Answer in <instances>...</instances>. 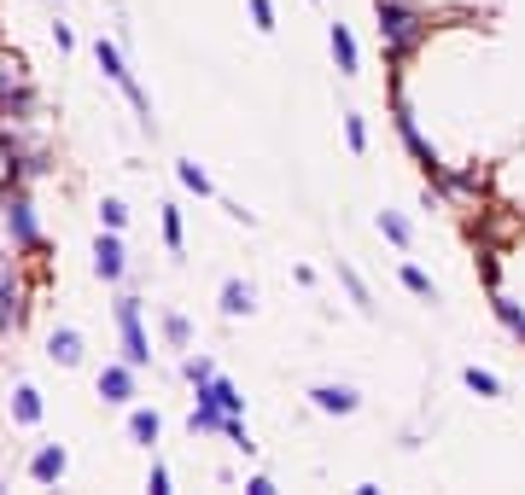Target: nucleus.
<instances>
[{
	"label": "nucleus",
	"mask_w": 525,
	"mask_h": 495,
	"mask_svg": "<svg viewBox=\"0 0 525 495\" xmlns=\"http://www.w3.org/2000/svg\"><path fill=\"white\" fill-rule=\"evenodd\" d=\"M129 437H135L140 449H152V443L164 437V420H158V408H129Z\"/></svg>",
	"instance_id": "14"
},
{
	"label": "nucleus",
	"mask_w": 525,
	"mask_h": 495,
	"mask_svg": "<svg viewBox=\"0 0 525 495\" xmlns=\"http://www.w3.org/2000/svg\"><path fill=\"white\" fill-rule=\"evenodd\" d=\"M327 47H333V59H339V76H356V70H362V53H356L350 24H327Z\"/></svg>",
	"instance_id": "10"
},
{
	"label": "nucleus",
	"mask_w": 525,
	"mask_h": 495,
	"mask_svg": "<svg viewBox=\"0 0 525 495\" xmlns=\"http://www.w3.org/2000/svg\"><path fill=\"white\" fill-rule=\"evenodd\" d=\"M65 466H70V455L59 449V443H41V449L30 455V478H35V484H59V478H65Z\"/></svg>",
	"instance_id": "9"
},
{
	"label": "nucleus",
	"mask_w": 525,
	"mask_h": 495,
	"mask_svg": "<svg viewBox=\"0 0 525 495\" xmlns=\"http://www.w3.org/2000/svg\"><path fill=\"white\" fill-rule=\"evenodd\" d=\"M146 490H152V495H170V466L152 461V472H146Z\"/></svg>",
	"instance_id": "30"
},
{
	"label": "nucleus",
	"mask_w": 525,
	"mask_h": 495,
	"mask_svg": "<svg viewBox=\"0 0 525 495\" xmlns=\"http://www.w3.org/2000/svg\"><path fill=\"white\" fill-rule=\"evenodd\" d=\"M251 24L263 35H275V0H251Z\"/></svg>",
	"instance_id": "28"
},
{
	"label": "nucleus",
	"mask_w": 525,
	"mask_h": 495,
	"mask_svg": "<svg viewBox=\"0 0 525 495\" xmlns=\"http://www.w3.org/2000/svg\"><path fill=\"white\" fill-rule=\"evenodd\" d=\"M135 373L140 367H129V362H105V373H100V402L105 408H129V402H135Z\"/></svg>",
	"instance_id": "7"
},
{
	"label": "nucleus",
	"mask_w": 525,
	"mask_h": 495,
	"mask_svg": "<svg viewBox=\"0 0 525 495\" xmlns=\"http://www.w3.org/2000/svg\"><path fill=\"white\" fill-rule=\"evenodd\" d=\"M380 233L391 239V245H397V251H409V239H415V228H409L397 210H380Z\"/></svg>",
	"instance_id": "18"
},
{
	"label": "nucleus",
	"mask_w": 525,
	"mask_h": 495,
	"mask_svg": "<svg viewBox=\"0 0 525 495\" xmlns=\"http://www.w3.org/2000/svg\"><path fill=\"white\" fill-rule=\"evenodd\" d=\"M24 315H30L24 286H18V280H6V257H0V332H18V327H24Z\"/></svg>",
	"instance_id": "8"
},
{
	"label": "nucleus",
	"mask_w": 525,
	"mask_h": 495,
	"mask_svg": "<svg viewBox=\"0 0 525 495\" xmlns=\"http://www.w3.org/2000/svg\"><path fill=\"white\" fill-rule=\"evenodd\" d=\"M164 245L181 251V210H175V204H164Z\"/></svg>",
	"instance_id": "29"
},
{
	"label": "nucleus",
	"mask_w": 525,
	"mask_h": 495,
	"mask_svg": "<svg viewBox=\"0 0 525 495\" xmlns=\"http://www.w3.org/2000/svg\"><path fill=\"white\" fill-rule=\"evenodd\" d=\"M181 373H187L193 385H205V379H216V362H210V356H187V362H181Z\"/></svg>",
	"instance_id": "27"
},
{
	"label": "nucleus",
	"mask_w": 525,
	"mask_h": 495,
	"mask_svg": "<svg viewBox=\"0 0 525 495\" xmlns=\"http://www.w3.org/2000/svg\"><path fill=\"white\" fill-rule=\"evenodd\" d=\"M426 30L432 24H426V12H420L415 0H380V41H385V59L391 65H403L426 41Z\"/></svg>",
	"instance_id": "1"
},
{
	"label": "nucleus",
	"mask_w": 525,
	"mask_h": 495,
	"mask_svg": "<svg viewBox=\"0 0 525 495\" xmlns=\"http://www.w3.org/2000/svg\"><path fill=\"white\" fill-rule=\"evenodd\" d=\"M339 280H345L350 303H362V309H374V297H368V286H362V274H356V268H339Z\"/></svg>",
	"instance_id": "26"
},
{
	"label": "nucleus",
	"mask_w": 525,
	"mask_h": 495,
	"mask_svg": "<svg viewBox=\"0 0 525 495\" xmlns=\"http://www.w3.org/2000/svg\"><path fill=\"white\" fill-rule=\"evenodd\" d=\"M123 222H129V204H123V198H105V204H100V228L123 233Z\"/></svg>",
	"instance_id": "25"
},
{
	"label": "nucleus",
	"mask_w": 525,
	"mask_h": 495,
	"mask_svg": "<svg viewBox=\"0 0 525 495\" xmlns=\"http://www.w3.org/2000/svg\"><path fill=\"white\" fill-rule=\"evenodd\" d=\"M123 268H129V251H123L117 228H100V239H94V274H100L105 286H117V280H123Z\"/></svg>",
	"instance_id": "6"
},
{
	"label": "nucleus",
	"mask_w": 525,
	"mask_h": 495,
	"mask_svg": "<svg viewBox=\"0 0 525 495\" xmlns=\"http://www.w3.org/2000/svg\"><path fill=\"white\" fill-rule=\"evenodd\" d=\"M310 402L321 408V414H356V408H362V396L350 391V385H315Z\"/></svg>",
	"instance_id": "12"
},
{
	"label": "nucleus",
	"mask_w": 525,
	"mask_h": 495,
	"mask_svg": "<svg viewBox=\"0 0 525 495\" xmlns=\"http://www.w3.org/2000/svg\"><path fill=\"white\" fill-rule=\"evenodd\" d=\"M164 338H170L175 350H193V327H187V315H175L170 309V315H164Z\"/></svg>",
	"instance_id": "22"
},
{
	"label": "nucleus",
	"mask_w": 525,
	"mask_h": 495,
	"mask_svg": "<svg viewBox=\"0 0 525 495\" xmlns=\"http://www.w3.org/2000/svg\"><path fill=\"white\" fill-rule=\"evenodd\" d=\"M47 356H53L59 367H82V356H88V350H82V332H76V327H53Z\"/></svg>",
	"instance_id": "11"
},
{
	"label": "nucleus",
	"mask_w": 525,
	"mask_h": 495,
	"mask_svg": "<svg viewBox=\"0 0 525 495\" xmlns=\"http://www.w3.org/2000/svg\"><path fill=\"white\" fill-rule=\"evenodd\" d=\"M175 175H181V187H187V193H199V198H210V193H216V187H210V175H205L199 164H187V158L175 164Z\"/></svg>",
	"instance_id": "20"
},
{
	"label": "nucleus",
	"mask_w": 525,
	"mask_h": 495,
	"mask_svg": "<svg viewBox=\"0 0 525 495\" xmlns=\"http://www.w3.org/2000/svg\"><path fill=\"white\" fill-rule=\"evenodd\" d=\"M461 379H467V391H479V396H502V379H496V373H485V367H467Z\"/></svg>",
	"instance_id": "23"
},
{
	"label": "nucleus",
	"mask_w": 525,
	"mask_h": 495,
	"mask_svg": "<svg viewBox=\"0 0 525 495\" xmlns=\"http://www.w3.org/2000/svg\"><path fill=\"white\" fill-rule=\"evenodd\" d=\"M53 41H59V53H70V47H76V30H70V24H53Z\"/></svg>",
	"instance_id": "31"
},
{
	"label": "nucleus",
	"mask_w": 525,
	"mask_h": 495,
	"mask_svg": "<svg viewBox=\"0 0 525 495\" xmlns=\"http://www.w3.org/2000/svg\"><path fill=\"white\" fill-rule=\"evenodd\" d=\"M345 140H350V152H356V158L368 152V123H362L356 111H345Z\"/></svg>",
	"instance_id": "24"
},
{
	"label": "nucleus",
	"mask_w": 525,
	"mask_h": 495,
	"mask_svg": "<svg viewBox=\"0 0 525 495\" xmlns=\"http://www.w3.org/2000/svg\"><path fill=\"white\" fill-rule=\"evenodd\" d=\"M30 76H24V59H12V53H0V99L12 94V88H24Z\"/></svg>",
	"instance_id": "21"
},
{
	"label": "nucleus",
	"mask_w": 525,
	"mask_h": 495,
	"mask_svg": "<svg viewBox=\"0 0 525 495\" xmlns=\"http://www.w3.org/2000/svg\"><path fill=\"white\" fill-rule=\"evenodd\" d=\"M222 420H228V414H222L216 402H193V414H187V431H193V437H216V431H222Z\"/></svg>",
	"instance_id": "16"
},
{
	"label": "nucleus",
	"mask_w": 525,
	"mask_h": 495,
	"mask_svg": "<svg viewBox=\"0 0 525 495\" xmlns=\"http://www.w3.org/2000/svg\"><path fill=\"white\" fill-rule=\"evenodd\" d=\"M94 65L105 70V82H117V88H123V94H129V105H135L140 111V123H146V129H152V105H146V94H140V82H135V70L123 65V53H117V41H94Z\"/></svg>",
	"instance_id": "2"
},
{
	"label": "nucleus",
	"mask_w": 525,
	"mask_h": 495,
	"mask_svg": "<svg viewBox=\"0 0 525 495\" xmlns=\"http://www.w3.org/2000/svg\"><path fill=\"white\" fill-rule=\"evenodd\" d=\"M6 239H12V251H41V222H35V204L18 181H12V198H6Z\"/></svg>",
	"instance_id": "4"
},
{
	"label": "nucleus",
	"mask_w": 525,
	"mask_h": 495,
	"mask_svg": "<svg viewBox=\"0 0 525 495\" xmlns=\"http://www.w3.org/2000/svg\"><path fill=\"white\" fill-rule=\"evenodd\" d=\"M41 414H47L41 391H35V385H18V391H12V420H18V426H41Z\"/></svg>",
	"instance_id": "13"
},
{
	"label": "nucleus",
	"mask_w": 525,
	"mask_h": 495,
	"mask_svg": "<svg viewBox=\"0 0 525 495\" xmlns=\"http://www.w3.org/2000/svg\"><path fill=\"white\" fill-rule=\"evenodd\" d=\"M397 274H403V286H409V292H415V297H426V303H438V286H432V274H426V268L403 263V268H397Z\"/></svg>",
	"instance_id": "19"
},
{
	"label": "nucleus",
	"mask_w": 525,
	"mask_h": 495,
	"mask_svg": "<svg viewBox=\"0 0 525 495\" xmlns=\"http://www.w3.org/2000/svg\"><path fill=\"white\" fill-rule=\"evenodd\" d=\"M117 338H123V362L129 367L152 362V338H146V321H140V297H117Z\"/></svg>",
	"instance_id": "3"
},
{
	"label": "nucleus",
	"mask_w": 525,
	"mask_h": 495,
	"mask_svg": "<svg viewBox=\"0 0 525 495\" xmlns=\"http://www.w3.org/2000/svg\"><path fill=\"white\" fill-rule=\"evenodd\" d=\"M490 309H496V321H502V327L525 344V309H520V303H514V297H502V292H490Z\"/></svg>",
	"instance_id": "17"
},
{
	"label": "nucleus",
	"mask_w": 525,
	"mask_h": 495,
	"mask_svg": "<svg viewBox=\"0 0 525 495\" xmlns=\"http://www.w3.org/2000/svg\"><path fill=\"white\" fill-rule=\"evenodd\" d=\"M251 309H257V292H251L245 280H228V286H222V315L240 321V315H251Z\"/></svg>",
	"instance_id": "15"
},
{
	"label": "nucleus",
	"mask_w": 525,
	"mask_h": 495,
	"mask_svg": "<svg viewBox=\"0 0 525 495\" xmlns=\"http://www.w3.org/2000/svg\"><path fill=\"white\" fill-rule=\"evenodd\" d=\"M397 134H403V146L415 152L420 175H426V181H444V158H438V152L426 146V134H420V123H415V111H409L403 99H397Z\"/></svg>",
	"instance_id": "5"
}]
</instances>
